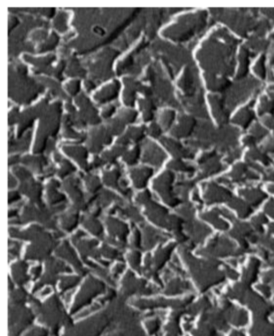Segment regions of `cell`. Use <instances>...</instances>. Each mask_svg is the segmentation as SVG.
I'll return each instance as SVG.
<instances>
[{
    "instance_id": "cell-1",
    "label": "cell",
    "mask_w": 274,
    "mask_h": 336,
    "mask_svg": "<svg viewBox=\"0 0 274 336\" xmlns=\"http://www.w3.org/2000/svg\"><path fill=\"white\" fill-rule=\"evenodd\" d=\"M79 280H80V278H69L68 279H65L63 282V288L67 289L70 286H73L76 283H78Z\"/></svg>"
},
{
    "instance_id": "cell-2",
    "label": "cell",
    "mask_w": 274,
    "mask_h": 336,
    "mask_svg": "<svg viewBox=\"0 0 274 336\" xmlns=\"http://www.w3.org/2000/svg\"><path fill=\"white\" fill-rule=\"evenodd\" d=\"M147 328L149 329V331H150V333H154L156 331L157 329H158V322H156V321H150V322H149L148 323H147Z\"/></svg>"
}]
</instances>
